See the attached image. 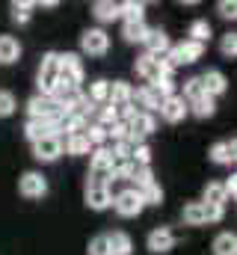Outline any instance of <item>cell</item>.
Listing matches in <instances>:
<instances>
[{"mask_svg":"<svg viewBox=\"0 0 237 255\" xmlns=\"http://www.w3.org/2000/svg\"><path fill=\"white\" fill-rule=\"evenodd\" d=\"M202 54H205V45H199V42H190V39H184V42H178L169 48V54L163 57L166 65L175 71L178 65H193L202 60Z\"/></svg>","mask_w":237,"mask_h":255,"instance_id":"1","label":"cell"},{"mask_svg":"<svg viewBox=\"0 0 237 255\" xmlns=\"http://www.w3.org/2000/svg\"><path fill=\"white\" fill-rule=\"evenodd\" d=\"M57 77H59V54H45L42 57V65H39V80H36V86H39V95H54V86H57Z\"/></svg>","mask_w":237,"mask_h":255,"instance_id":"2","label":"cell"},{"mask_svg":"<svg viewBox=\"0 0 237 255\" xmlns=\"http://www.w3.org/2000/svg\"><path fill=\"white\" fill-rule=\"evenodd\" d=\"M80 51L89 54V57H104V54L110 51V36H107V30H101V27L83 30V36H80Z\"/></svg>","mask_w":237,"mask_h":255,"instance_id":"3","label":"cell"},{"mask_svg":"<svg viewBox=\"0 0 237 255\" xmlns=\"http://www.w3.org/2000/svg\"><path fill=\"white\" fill-rule=\"evenodd\" d=\"M59 80L80 89V83H83V60H80V54H59Z\"/></svg>","mask_w":237,"mask_h":255,"instance_id":"4","label":"cell"},{"mask_svg":"<svg viewBox=\"0 0 237 255\" xmlns=\"http://www.w3.org/2000/svg\"><path fill=\"white\" fill-rule=\"evenodd\" d=\"M136 74H139V77H145L148 83H157L163 74H172V68L166 65V60H163V57L142 54V57L136 60Z\"/></svg>","mask_w":237,"mask_h":255,"instance_id":"5","label":"cell"},{"mask_svg":"<svg viewBox=\"0 0 237 255\" xmlns=\"http://www.w3.org/2000/svg\"><path fill=\"white\" fill-rule=\"evenodd\" d=\"M27 113H30V119H57V116H62V104L48 95H33L27 101Z\"/></svg>","mask_w":237,"mask_h":255,"instance_id":"6","label":"cell"},{"mask_svg":"<svg viewBox=\"0 0 237 255\" xmlns=\"http://www.w3.org/2000/svg\"><path fill=\"white\" fill-rule=\"evenodd\" d=\"M154 128H157L154 113H142V110H136V113L127 119V136H130L133 142H142L148 133H154Z\"/></svg>","mask_w":237,"mask_h":255,"instance_id":"7","label":"cell"},{"mask_svg":"<svg viewBox=\"0 0 237 255\" xmlns=\"http://www.w3.org/2000/svg\"><path fill=\"white\" fill-rule=\"evenodd\" d=\"M24 136L30 142H39L42 136H59V116L57 119H27Z\"/></svg>","mask_w":237,"mask_h":255,"instance_id":"8","label":"cell"},{"mask_svg":"<svg viewBox=\"0 0 237 255\" xmlns=\"http://www.w3.org/2000/svg\"><path fill=\"white\" fill-rule=\"evenodd\" d=\"M113 208H116L121 217H139L145 205H142L139 193L130 187V190H121V193H116V196H113Z\"/></svg>","mask_w":237,"mask_h":255,"instance_id":"9","label":"cell"},{"mask_svg":"<svg viewBox=\"0 0 237 255\" xmlns=\"http://www.w3.org/2000/svg\"><path fill=\"white\" fill-rule=\"evenodd\" d=\"M62 154V136H42L39 142H33V157L39 163H54Z\"/></svg>","mask_w":237,"mask_h":255,"instance_id":"10","label":"cell"},{"mask_svg":"<svg viewBox=\"0 0 237 255\" xmlns=\"http://www.w3.org/2000/svg\"><path fill=\"white\" fill-rule=\"evenodd\" d=\"M18 190L24 199H42L45 193H48V181H45V175L42 172H24L21 175V181H18Z\"/></svg>","mask_w":237,"mask_h":255,"instance_id":"11","label":"cell"},{"mask_svg":"<svg viewBox=\"0 0 237 255\" xmlns=\"http://www.w3.org/2000/svg\"><path fill=\"white\" fill-rule=\"evenodd\" d=\"M142 45H145V54H151V57H166V54H169V48H172L169 36H166L160 27H148V33H145Z\"/></svg>","mask_w":237,"mask_h":255,"instance_id":"12","label":"cell"},{"mask_svg":"<svg viewBox=\"0 0 237 255\" xmlns=\"http://www.w3.org/2000/svg\"><path fill=\"white\" fill-rule=\"evenodd\" d=\"M169 125H175V122H181L187 113H190V107H187V101L181 98V95H169V98H163V104H160V110H157Z\"/></svg>","mask_w":237,"mask_h":255,"instance_id":"13","label":"cell"},{"mask_svg":"<svg viewBox=\"0 0 237 255\" xmlns=\"http://www.w3.org/2000/svg\"><path fill=\"white\" fill-rule=\"evenodd\" d=\"M86 205L92 211H107L113 205V190L107 184H86Z\"/></svg>","mask_w":237,"mask_h":255,"instance_id":"14","label":"cell"},{"mask_svg":"<svg viewBox=\"0 0 237 255\" xmlns=\"http://www.w3.org/2000/svg\"><path fill=\"white\" fill-rule=\"evenodd\" d=\"M133 104L145 107L142 113H154V110H160V104H163V95H160V89H157V86L145 83L142 89H136V92H133Z\"/></svg>","mask_w":237,"mask_h":255,"instance_id":"15","label":"cell"},{"mask_svg":"<svg viewBox=\"0 0 237 255\" xmlns=\"http://www.w3.org/2000/svg\"><path fill=\"white\" fill-rule=\"evenodd\" d=\"M148 250L151 253H157V255H163V253H169L172 247H175V235H172V229H166V226H157L154 232H148Z\"/></svg>","mask_w":237,"mask_h":255,"instance_id":"16","label":"cell"},{"mask_svg":"<svg viewBox=\"0 0 237 255\" xmlns=\"http://www.w3.org/2000/svg\"><path fill=\"white\" fill-rule=\"evenodd\" d=\"M199 80H202V89H205V95H208V98H217V95H223V92L229 89L226 74H223V71H217V68H208Z\"/></svg>","mask_w":237,"mask_h":255,"instance_id":"17","label":"cell"},{"mask_svg":"<svg viewBox=\"0 0 237 255\" xmlns=\"http://www.w3.org/2000/svg\"><path fill=\"white\" fill-rule=\"evenodd\" d=\"M237 157V142L235 139H220L211 145V160L220 163V166H232Z\"/></svg>","mask_w":237,"mask_h":255,"instance_id":"18","label":"cell"},{"mask_svg":"<svg viewBox=\"0 0 237 255\" xmlns=\"http://www.w3.org/2000/svg\"><path fill=\"white\" fill-rule=\"evenodd\" d=\"M130 101H133V86L124 83V80H113V83H110V98H107V104L124 107V104H130Z\"/></svg>","mask_w":237,"mask_h":255,"instance_id":"19","label":"cell"},{"mask_svg":"<svg viewBox=\"0 0 237 255\" xmlns=\"http://www.w3.org/2000/svg\"><path fill=\"white\" fill-rule=\"evenodd\" d=\"M83 98H86L92 107L107 104V98H110V80H92V83H89V89L83 92Z\"/></svg>","mask_w":237,"mask_h":255,"instance_id":"20","label":"cell"},{"mask_svg":"<svg viewBox=\"0 0 237 255\" xmlns=\"http://www.w3.org/2000/svg\"><path fill=\"white\" fill-rule=\"evenodd\" d=\"M107 244H110V255H130L133 253V241L127 232H110L107 235Z\"/></svg>","mask_w":237,"mask_h":255,"instance_id":"21","label":"cell"},{"mask_svg":"<svg viewBox=\"0 0 237 255\" xmlns=\"http://www.w3.org/2000/svg\"><path fill=\"white\" fill-rule=\"evenodd\" d=\"M18 57H21L18 39H15V36H0V63L12 65V63H18Z\"/></svg>","mask_w":237,"mask_h":255,"instance_id":"22","label":"cell"},{"mask_svg":"<svg viewBox=\"0 0 237 255\" xmlns=\"http://www.w3.org/2000/svg\"><path fill=\"white\" fill-rule=\"evenodd\" d=\"M214 255H237V235L235 232H220L214 238Z\"/></svg>","mask_w":237,"mask_h":255,"instance_id":"23","label":"cell"},{"mask_svg":"<svg viewBox=\"0 0 237 255\" xmlns=\"http://www.w3.org/2000/svg\"><path fill=\"white\" fill-rule=\"evenodd\" d=\"M118 18H124V21H145V3H139V0L118 3Z\"/></svg>","mask_w":237,"mask_h":255,"instance_id":"24","label":"cell"},{"mask_svg":"<svg viewBox=\"0 0 237 255\" xmlns=\"http://www.w3.org/2000/svg\"><path fill=\"white\" fill-rule=\"evenodd\" d=\"M62 151H68V154H89L92 151V142L86 139V133H74V136H65L62 139Z\"/></svg>","mask_w":237,"mask_h":255,"instance_id":"25","label":"cell"},{"mask_svg":"<svg viewBox=\"0 0 237 255\" xmlns=\"http://www.w3.org/2000/svg\"><path fill=\"white\" fill-rule=\"evenodd\" d=\"M92 15H95L101 24L116 21L118 18V3H113V0H98V3H92Z\"/></svg>","mask_w":237,"mask_h":255,"instance_id":"26","label":"cell"},{"mask_svg":"<svg viewBox=\"0 0 237 255\" xmlns=\"http://www.w3.org/2000/svg\"><path fill=\"white\" fill-rule=\"evenodd\" d=\"M145 33H148V24H145V21H124V24H121V36H124L127 42H142Z\"/></svg>","mask_w":237,"mask_h":255,"instance_id":"27","label":"cell"},{"mask_svg":"<svg viewBox=\"0 0 237 255\" xmlns=\"http://www.w3.org/2000/svg\"><path fill=\"white\" fill-rule=\"evenodd\" d=\"M127 181H133V184H136L133 190H142V187L154 184V172H151V166H136V163H133V169H130Z\"/></svg>","mask_w":237,"mask_h":255,"instance_id":"28","label":"cell"},{"mask_svg":"<svg viewBox=\"0 0 237 255\" xmlns=\"http://www.w3.org/2000/svg\"><path fill=\"white\" fill-rule=\"evenodd\" d=\"M187 107H190V113H196L199 119H211V116L217 113V101L208 98V95H202L199 101H193V104H187Z\"/></svg>","mask_w":237,"mask_h":255,"instance_id":"29","label":"cell"},{"mask_svg":"<svg viewBox=\"0 0 237 255\" xmlns=\"http://www.w3.org/2000/svg\"><path fill=\"white\" fill-rule=\"evenodd\" d=\"M33 9H36V3H30V0H15V3H12V21H15V24H27V21L33 18Z\"/></svg>","mask_w":237,"mask_h":255,"instance_id":"30","label":"cell"},{"mask_svg":"<svg viewBox=\"0 0 237 255\" xmlns=\"http://www.w3.org/2000/svg\"><path fill=\"white\" fill-rule=\"evenodd\" d=\"M184 223L187 226H205V208H202V202H190V205H184Z\"/></svg>","mask_w":237,"mask_h":255,"instance_id":"31","label":"cell"},{"mask_svg":"<svg viewBox=\"0 0 237 255\" xmlns=\"http://www.w3.org/2000/svg\"><path fill=\"white\" fill-rule=\"evenodd\" d=\"M208 39H211V24H208L205 18L193 21V24H190V42H199V45H205Z\"/></svg>","mask_w":237,"mask_h":255,"instance_id":"32","label":"cell"},{"mask_svg":"<svg viewBox=\"0 0 237 255\" xmlns=\"http://www.w3.org/2000/svg\"><path fill=\"white\" fill-rule=\"evenodd\" d=\"M83 133H86V139L92 142V148H98V145H107V128H104V125H98V122H89Z\"/></svg>","mask_w":237,"mask_h":255,"instance_id":"33","label":"cell"},{"mask_svg":"<svg viewBox=\"0 0 237 255\" xmlns=\"http://www.w3.org/2000/svg\"><path fill=\"white\" fill-rule=\"evenodd\" d=\"M202 202H208V205H223V208H226L229 199H226L223 184H220V181H211V184L205 187V199H202Z\"/></svg>","mask_w":237,"mask_h":255,"instance_id":"34","label":"cell"},{"mask_svg":"<svg viewBox=\"0 0 237 255\" xmlns=\"http://www.w3.org/2000/svg\"><path fill=\"white\" fill-rule=\"evenodd\" d=\"M202 95H205V89H202V80H199V77H190V80H184V95H181V98H184L187 104L199 101Z\"/></svg>","mask_w":237,"mask_h":255,"instance_id":"35","label":"cell"},{"mask_svg":"<svg viewBox=\"0 0 237 255\" xmlns=\"http://www.w3.org/2000/svg\"><path fill=\"white\" fill-rule=\"evenodd\" d=\"M139 193V199H142V205H160L163 202V190H160V184L154 181V184H148V187H142Z\"/></svg>","mask_w":237,"mask_h":255,"instance_id":"36","label":"cell"},{"mask_svg":"<svg viewBox=\"0 0 237 255\" xmlns=\"http://www.w3.org/2000/svg\"><path fill=\"white\" fill-rule=\"evenodd\" d=\"M15 107H18V101H15V95H12L9 89H0V119H6V116H12V113H15Z\"/></svg>","mask_w":237,"mask_h":255,"instance_id":"37","label":"cell"},{"mask_svg":"<svg viewBox=\"0 0 237 255\" xmlns=\"http://www.w3.org/2000/svg\"><path fill=\"white\" fill-rule=\"evenodd\" d=\"M220 51H223V57L235 60V54H237V36L235 33H226V36L220 39Z\"/></svg>","mask_w":237,"mask_h":255,"instance_id":"38","label":"cell"},{"mask_svg":"<svg viewBox=\"0 0 237 255\" xmlns=\"http://www.w3.org/2000/svg\"><path fill=\"white\" fill-rule=\"evenodd\" d=\"M89 255H110V244H107V235H95L89 241Z\"/></svg>","mask_w":237,"mask_h":255,"instance_id":"39","label":"cell"},{"mask_svg":"<svg viewBox=\"0 0 237 255\" xmlns=\"http://www.w3.org/2000/svg\"><path fill=\"white\" fill-rule=\"evenodd\" d=\"M202 208H205V226H208V223H220L223 214H226L223 205H208V202H202Z\"/></svg>","mask_w":237,"mask_h":255,"instance_id":"40","label":"cell"},{"mask_svg":"<svg viewBox=\"0 0 237 255\" xmlns=\"http://www.w3.org/2000/svg\"><path fill=\"white\" fill-rule=\"evenodd\" d=\"M107 139H113V142H121V139H127V122H113V125L107 128Z\"/></svg>","mask_w":237,"mask_h":255,"instance_id":"41","label":"cell"},{"mask_svg":"<svg viewBox=\"0 0 237 255\" xmlns=\"http://www.w3.org/2000/svg\"><path fill=\"white\" fill-rule=\"evenodd\" d=\"M217 9H220V15H223V18H232V21H235V15H237V3H235V0H220V3H217Z\"/></svg>","mask_w":237,"mask_h":255,"instance_id":"42","label":"cell"},{"mask_svg":"<svg viewBox=\"0 0 237 255\" xmlns=\"http://www.w3.org/2000/svg\"><path fill=\"white\" fill-rule=\"evenodd\" d=\"M223 190H226V199H235V193H237V178L235 175L223 181Z\"/></svg>","mask_w":237,"mask_h":255,"instance_id":"43","label":"cell"}]
</instances>
